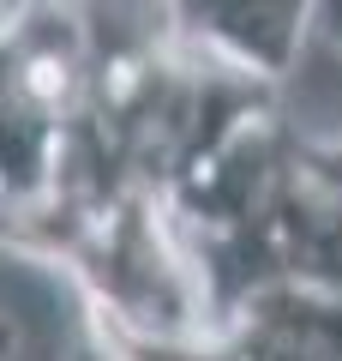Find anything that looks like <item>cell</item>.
<instances>
[{"instance_id":"6da1fadb","label":"cell","mask_w":342,"mask_h":361,"mask_svg":"<svg viewBox=\"0 0 342 361\" xmlns=\"http://www.w3.org/2000/svg\"><path fill=\"white\" fill-rule=\"evenodd\" d=\"M163 13L186 49L277 85L306 42L312 0H163Z\"/></svg>"},{"instance_id":"3957f363","label":"cell","mask_w":342,"mask_h":361,"mask_svg":"<svg viewBox=\"0 0 342 361\" xmlns=\"http://www.w3.org/2000/svg\"><path fill=\"white\" fill-rule=\"evenodd\" d=\"M306 30H318V37H324L330 49L342 54V0H312V18H306Z\"/></svg>"},{"instance_id":"7a4b0ae2","label":"cell","mask_w":342,"mask_h":361,"mask_svg":"<svg viewBox=\"0 0 342 361\" xmlns=\"http://www.w3.org/2000/svg\"><path fill=\"white\" fill-rule=\"evenodd\" d=\"M300 163L312 169L318 180H324L330 193H342V139H336V145H312V139H300Z\"/></svg>"},{"instance_id":"277c9868","label":"cell","mask_w":342,"mask_h":361,"mask_svg":"<svg viewBox=\"0 0 342 361\" xmlns=\"http://www.w3.org/2000/svg\"><path fill=\"white\" fill-rule=\"evenodd\" d=\"M18 6H37V0H0V18H6V13H18Z\"/></svg>"}]
</instances>
